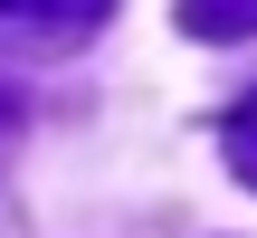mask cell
<instances>
[{"mask_svg":"<svg viewBox=\"0 0 257 238\" xmlns=\"http://www.w3.org/2000/svg\"><path fill=\"white\" fill-rule=\"evenodd\" d=\"M229 172L257 191V86H248V105H229Z\"/></svg>","mask_w":257,"mask_h":238,"instance_id":"cell-3","label":"cell"},{"mask_svg":"<svg viewBox=\"0 0 257 238\" xmlns=\"http://www.w3.org/2000/svg\"><path fill=\"white\" fill-rule=\"evenodd\" d=\"M114 19V0H0V57H67Z\"/></svg>","mask_w":257,"mask_h":238,"instance_id":"cell-1","label":"cell"},{"mask_svg":"<svg viewBox=\"0 0 257 238\" xmlns=\"http://www.w3.org/2000/svg\"><path fill=\"white\" fill-rule=\"evenodd\" d=\"M172 19H181V38H210V48L257 38V0H181Z\"/></svg>","mask_w":257,"mask_h":238,"instance_id":"cell-2","label":"cell"},{"mask_svg":"<svg viewBox=\"0 0 257 238\" xmlns=\"http://www.w3.org/2000/svg\"><path fill=\"white\" fill-rule=\"evenodd\" d=\"M0 238H10V229H0Z\"/></svg>","mask_w":257,"mask_h":238,"instance_id":"cell-5","label":"cell"},{"mask_svg":"<svg viewBox=\"0 0 257 238\" xmlns=\"http://www.w3.org/2000/svg\"><path fill=\"white\" fill-rule=\"evenodd\" d=\"M19 124H29V105H19V86H10V76H0V153H10V143H19Z\"/></svg>","mask_w":257,"mask_h":238,"instance_id":"cell-4","label":"cell"}]
</instances>
